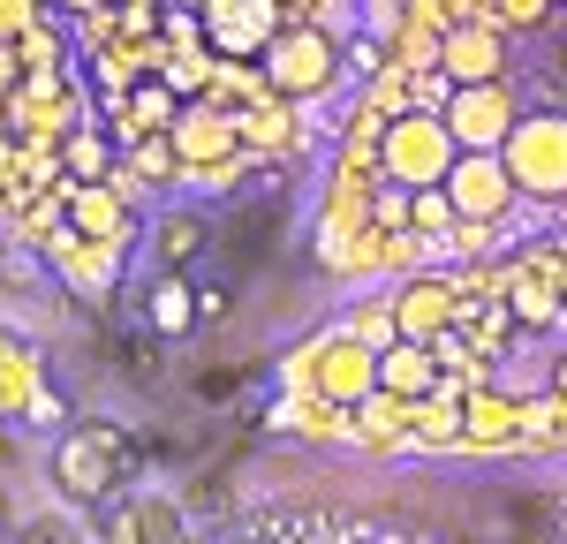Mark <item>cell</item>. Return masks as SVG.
Wrapping results in <instances>:
<instances>
[{"instance_id":"25","label":"cell","mask_w":567,"mask_h":544,"mask_svg":"<svg viewBox=\"0 0 567 544\" xmlns=\"http://www.w3.org/2000/svg\"><path fill=\"white\" fill-rule=\"evenodd\" d=\"M159 250H167V258H197V250H205V220H197V212H167V227H159Z\"/></svg>"},{"instance_id":"21","label":"cell","mask_w":567,"mask_h":544,"mask_svg":"<svg viewBox=\"0 0 567 544\" xmlns=\"http://www.w3.org/2000/svg\"><path fill=\"white\" fill-rule=\"evenodd\" d=\"M341 333H355L371 356H386L393 341H401V325H393V295H386V303H363V311H349V325H341Z\"/></svg>"},{"instance_id":"16","label":"cell","mask_w":567,"mask_h":544,"mask_svg":"<svg viewBox=\"0 0 567 544\" xmlns=\"http://www.w3.org/2000/svg\"><path fill=\"white\" fill-rule=\"evenodd\" d=\"M349 431L363 447H401L409 439V401H393V394H371V401L349 408Z\"/></svg>"},{"instance_id":"27","label":"cell","mask_w":567,"mask_h":544,"mask_svg":"<svg viewBox=\"0 0 567 544\" xmlns=\"http://www.w3.org/2000/svg\"><path fill=\"white\" fill-rule=\"evenodd\" d=\"M401 23H409L401 0H371V8H363V39H371V45H393V39H401Z\"/></svg>"},{"instance_id":"14","label":"cell","mask_w":567,"mask_h":544,"mask_svg":"<svg viewBox=\"0 0 567 544\" xmlns=\"http://www.w3.org/2000/svg\"><path fill=\"white\" fill-rule=\"evenodd\" d=\"M175 114H182V98L159 76H144V84L122 98V144H144V136H167L175 129Z\"/></svg>"},{"instance_id":"26","label":"cell","mask_w":567,"mask_h":544,"mask_svg":"<svg viewBox=\"0 0 567 544\" xmlns=\"http://www.w3.org/2000/svg\"><path fill=\"white\" fill-rule=\"evenodd\" d=\"M159 84L175 91V98H182V91H205V84H213V61H205V53H175V61L159 69Z\"/></svg>"},{"instance_id":"1","label":"cell","mask_w":567,"mask_h":544,"mask_svg":"<svg viewBox=\"0 0 567 544\" xmlns=\"http://www.w3.org/2000/svg\"><path fill=\"white\" fill-rule=\"evenodd\" d=\"M288 386L296 394H318V401H333V408H355V401L379 394V356L355 333H326V341H303L288 356Z\"/></svg>"},{"instance_id":"23","label":"cell","mask_w":567,"mask_h":544,"mask_svg":"<svg viewBox=\"0 0 567 544\" xmlns=\"http://www.w3.org/2000/svg\"><path fill=\"white\" fill-rule=\"evenodd\" d=\"M189 317H197V295H189L182 280H159V295H152V325H159V333H189Z\"/></svg>"},{"instance_id":"10","label":"cell","mask_w":567,"mask_h":544,"mask_svg":"<svg viewBox=\"0 0 567 544\" xmlns=\"http://www.w3.org/2000/svg\"><path fill=\"white\" fill-rule=\"evenodd\" d=\"M114 461H122V439L91 423V431H69V439H61L53 477H61V492H69V499H99L106 484H114Z\"/></svg>"},{"instance_id":"19","label":"cell","mask_w":567,"mask_h":544,"mask_svg":"<svg viewBox=\"0 0 567 544\" xmlns=\"http://www.w3.org/2000/svg\"><path fill=\"white\" fill-rule=\"evenodd\" d=\"M61 167H69L76 181H106L114 175V144H106L99 129H76L69 144H61Z\"/></svg>"},{"instance_id":"22","label":"cell","mask_w":567,"mask_h":544,"mask_svg":"<svg viewBox=\"0 0 567 544\" xmlns=\"http://www.w3.org/2000/svg\"><path fill=\"white\" fill-rule=\"evenodd\" d=\"M553 8H560V0H492V31H499V39H515V31H545Z\"/></svg>"},{"instance_id":"36","label":"cell","mask_w":567,"mask_h":544,"mask_svg":"<svg viewBox=\"0 0 567 544\" xmlns=\"http://www.w3.org/2000/svg\"><path fill=\"white\" fill-rule=\"evenodd\" d=\"M560 227H567V197H560Z\"/></svg>"},{"instance_id":"11","label":"cell","mask_w":567,"mask_h":544,"mask_svg":"<svg viewBox=\"0 0 567 544\" xmlns=\"http://www.w3.org/2000/svg\"><path fill=\"white\" fill-rule=\"evenodd\" d=\"M205 39L219 53H265L280 39V8L272 0H205Z\"/></svg>"},{"instance_id":"30","label":"cell","mask_w":567,"mask_h":544,"mask_svg":"<svg viewBox=\"0 0 567 544\" xmlns=\"http://www.w3.org/2000/svg\"><path fill=\"white\" fill-rule=\"evenodd\" d=\"M45 15V0H0V45H16Z\"/></svg>"},{"instance_id":"13","label":"cell","mask_w":567,"mask_h":544,"mask_svg":"<svg viewBox=\"0 0 567 544\" xmlns=\"http://www.w3.org/2000/svg\"><path fill=\"white\" fill-rule=\"evenodd\" d=\"M69 227H76L84 242H122V234H130V197H122L114 181H76V189H69Z\"/></svg>"},{"instance_id":"9","label":"cell","mask_w":567,"mask_h":544,"mask_svg":"<svg viewBox=\"0 0 567 544\" xmlns=\"http://www.w3.org/2000/svg\"><path fill=\"white\" fill-rule=\"evenodd\" d=\"M167 144H175L182 167L197 175V167H213V159H235V151H243V129H235V114H227V106L197 98V106H182V114H175Z\"/></svg>"},{"instance_id":"29","label":"cell","mask_w":567,"mask_h":544,"mask_svg":"<svg viewBox=\"0 0 567 544\" xmlns=\"http://www.w3.org/2000/svg\"><path fill=\"white\" fill-rule=\"evenodd\" d=\"M130 175H136V181H144V175H159V181H167V175H182L175 144H167V136H144V144H136V167H130Z\"/></svg>"},{"instance_id":"7","label":"cell","mask_w":567,"mask_h":544,"mask_svg":"<svg viewBox=\"0 0 567 544\" xmlns=\"http://www.w3.org/2000/svg\"><path fill=\"white\" fill-rule=\"evenodd\" d=\"M462 287L446 280V272H416V280H401V295H393V325H401V341H424L432 348L439 333H454L462 325Z\"/></svg>"},{"instance_id":"33","label":"cell","mask_w":567,"mask_h":544,"mask_svg":"<svg viewBox=\"0 0 567 544\" xmlns=\"http://www.w3.org/2000/svg\"><path fill=\"white\" fill-rule=\"evenodd\" d=\"M53 8H69V15H106L114 0H53Z\"/></svg>"},{"instance_id":"12","label":"cell","mask_w":567,"mask_h":544,"mask_svg":"<svg viewBox=\"0 0 567 544\" xmlns=\"http://www.w3.org/2000/svg\"><path fill=\"white\" fill-rule=\"evenodd\" d=\"M439 386H446V378H439V356L432 348H424V341H393L386 356H379V394H393V401H432Z\"/></svg>"},{"instance_id":"15","label":"cell","mask_w":567,"mask_h":544,"mask_svg":"<svg viewBox=\"0 0 567 544\" xmlns=\"http://www.w3.org/2000/svg\"><path fill=\"white\" fill-rule=\"evenodd\" d=\"M462 439H477V447H515V439H523V401H499V394L462 401Z\"/></svg>"},{"instance_id":"31","label":"cell","mask_w":567,"mask_h":544,"mask_svg":"<svg viewBox=\"0 0 567 544\" xmlns=\"http://www.w3.org/2000/svg\"><path fill=\"white\" fill-rule=\"evenodd\" d=\"M235 181H243V151H235V159H213V167H197V189H205V197H227Z\"/></svg>"},{"instance_id":"32","label":"cell","mask_w":567,"mask_h":544,"mask_svg":"<svg viewBox=\"0 0 567 544\" xmlns=\"http://www.w3.org/2000/svg\"><path fill=\"white\" fill-rule=\"evenodd\" d=\"M446 23H492V0H446Z\"/></svg>"},{"instance_id":"8","label":"cell","mask_w":567,"mask_h":544,"mask_svg":"<svg viewBox=\"0 0 567 544\" xmlns=\"http://www.w3.org/2000/svg\"><path fill=\"white\" fill-rule=\"evenodd\" d=\"M439 76L462 91V84H507V39L492 23H454L439 39Z\"/></svg>"},{"instance_id":"3","label":"cell","mask_w":567,"mask_h":544,"mask_svg":"<svg viewBox=\"0 0 567 544\" xmlns=\"http://www.w3.org/2000/svg\"><path fill=\"white\" fill-rule=\"evenodd\" d=\"M499 159H507V181H515L523 197L560 205V197H567V114H560V106L523 114V122H515V136L499 144Z\"/></svg>"},{"instance_id":"34","label":"cell","mask_w":567,"mask_h":544,"mask_svg":"<svg viewBox=\"0 0 567 544\" xmlns=\"http://www.w3.org/2000/svg\"><path fill=\"white\" fill-rule=\"evenodd\" d=\"M553 394H560V401H567V356L553 363Z\"/></svg>"},{"instance_id":"6","label":"cell","mask_w":567,"mask_h":544,"mask_svg":"<svg viewBox=\"0 0 567 544\" xmlns=\"http://www.w3.org/2000/svg\"><path fill=\"white\" fill-rule=\"evenodd\" d=\"M439 189H446L454 220H507V212L523 205V189L507 181V159H499V151H462Z\"/></svg>"},{"instance_id":"28","label":"cell","mask_w":567,"mask_h":544,"mask_svg":"<svg viewBox=\"0 0 567 544\" xmlns=\"http://www.w3.org/2000/svg\"><path fill=\"white\" fill-rule=\"evenodd\" d=\"M409 197H416V189H401V181H386V189L371 197V227H386V234H401V227H409Z\"/></svg>"},{"instance_id":"18","label":"cell","mask_w":567,"mask_h":544,"mask_svg":"<svg viewBox=\"0 0 567 544\" xmlns=\"http://www.w3.org/2000/svg\"><path fill=\"white\" fill-rule=\"evenodd\" d=\"M280 423H288V431H303V439H341V431H349V408H333V401H318V394H303V401L280 408Z\"/></svg>"},{"instance_id":"20","label":"cell","mask_w":567,"mask_h":544,"mask_svg":"<svg viewBox=\"0 0 567 544\" xmlns=\"http://www.w3.org/2000/svg\"><path fill=\"white\" fill-rule=\"evenodd\" d=\"M409 227H416V234H424V242H439V250H446V242H454V205H446V189H416V197H409Z\"/></svg>"},{"instance_id":"35","label":"cell","mask_w":567,"mask_h":544,"mask_svg":"<svg viewBox=\"0 0 567 544\" xmlns=\"http://www.w3.org/2000/svg\"><path fill=\"white\" fill-rule=\"evenodd\" d=\"M167 8H205V0H167Z\"/></svg>"},{"instance_id":"2","label":"cell","mask_w":567,"mask_h":544,"mask_svg":"<svg viewBox=\"0 0 567 544\" xmlns=\"http://www.w3.org/2000/svg\"><path fill=\"white\" fill-rule=\"evenodd\" d=\"M454 159H462V151H454V136H446V114L409 106V114H393L386 129H379V181H401V189H439Z\"/></svg>"},{"instance_id":"4","label":"cell","mask_w":567,"mask_h":544,"mask_svg":"<svg viewBox=\"0 0 567 544\" xmlns=\"http://www.w3.org/2000/svg\"><path fill=\"white\" fill-rule=\"evenodd\" d=\"M333 76H341V45L326 39L318 23H296V31H280V39L265 45L272 98H318V91H333Z\"/></svg>"},{"instance_id":"17","label":"cell","mask_w":567,"mask_h":544,"mask_svg":"<svg viewBox=\"0 0 567 544\" xmlns=\"http://www.w3.org/2000/svg\"><path fill=\"white\" fill-rule=\"evenodd\" d=\"M409 431H416V439H432V447H454V439H462V401H454V394L439 386L432 401L409 408Z\"/></svg>"},{"instance_id":"24","label":"cell","mask_w":567,"mask_h":544,"mask_svg":"<svg viewBox=\"0 0 567 544\" xmlns=\"http://www.w3.org/2000/svg\"><path fill=\"white\" fill-rule=\"evenodd\" d=\"M31 386H39V370H31V356L0 341V408H23V401H31Z\"/></svg>"},{"instance_id":"5","label":"cell","mask_w":567,"mask_h":544,"mask_svg":"<svg viewBox=\"0 0 567 544\" xmlns=\"http://www.w3.org/2000/svg\"><path fill=\"white\" fill-rule=\"evenodd\" d=\"M523 122V98H515V76L507 84H462L446 91V136L454 151H499Z\"/></svg>"}]
</instances>
